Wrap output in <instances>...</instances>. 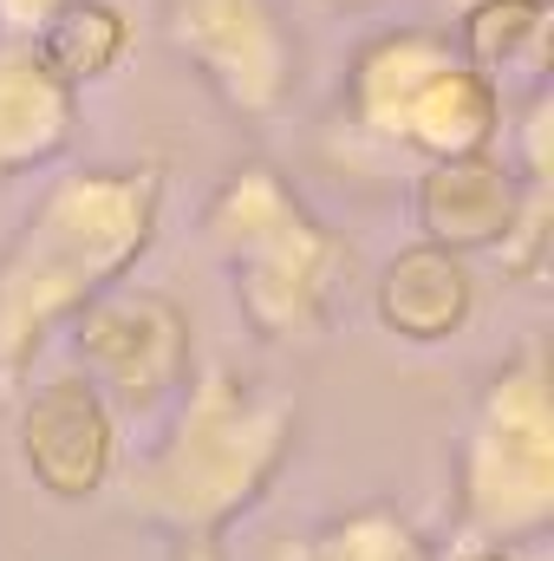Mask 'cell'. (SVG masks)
<instances>
[{
  "label": "cell",
  "instance_id": "3",
  "mask_svg": "<svg viewBox=\"0 0 554 561\" xmlns=\"http://www.w3.org/2000/svg\"><path fill=\"white\" fill-rule=\"evenodd\" d=\"M424 229L450 249H470V242H496L509 236V216H516V190H509V170H496L489 157H443L430 176H424Z\"/></svg>",
  "mask_w": 554,
  "mask_h": 561
},
{
  "label": "cell",
  "instance_id": "7",
  "mask_svg": "<svg viewBox=\"0 0 554 561\" xmlns=\"http://www.w3.org/2000/svg\"><path fill=\"white\" fill-rule=\"evenodd\" d=\"M476 561H509V556H476Z\"/></svg>",
  "mask_w": 554,
  "mask_h": 561
},
{
  "label": "cell",
  "instance_id": "6",
  "mask_svg": "<svg viewBox=\"0 0 554 561\" xmlns=\"http://www.w3.org/2000/svg\"><path fill=\"white\" fill-rule=\"evenodd\" d=\"M535 33H542V0H483L470 13V53L476 59H509Z\"/></svg>",
  "mask_w": 554,
  "mask_h": 561
},
{
  "label": "cell",
  "instance_id": "1",
  "mask_svg": "<svg viewBox=\"0 0 554 561\" xmlns=\"http://www.w3.org/2000/svg\"><path fill=\"white\" fill-rule=\"evenodd\" d=\"M366 85H399V99L379 105V118H399L417 144L443 157H476V144L489 138V85L470 66L430 59L424 39L385 46L379 59H366Z\"/></svg>",
  "mask_w": 554,
  "mask_h": 561
},
{
  "label": "cell",
  "instance_id": "4",
  "mask_svg": "<svg viewBox=\"0 0 554 561\" xmlns=\"http://www.w3.org/2000/svg\"><path fill=\"white\" fill-rule=\"evenodd\" d=\"M379 313L405 333V340H443L463 313H470V275L457 268V255L443 249H412L385 268L379 287Z\"/></svg>",
  "mask_w": 554,
  "mask_h": 561
},
{
  "label": "cell",
  "instance_id": "5",
  "mask_svg": "<svg viewBox=\"0 0 554 561\" xmlns=\"http://www.w3.org/2000/svg\"><path fill=\"white\" fill-rule=\"evenodd\" d=\"M118 53H125V20H118L112 7H99V0H79V7H66V13L46 26V39H39V72H46L53 85H66V79H99Z\"/></svg>",
  "mask_w": 554,
  "mask_h": 561
},
{
  "label": "cell",
  "instance_id": "2",
  "mask_svg": "<svg viewBox=\"0 0 554 561\" xmlns=\"http://www.w3.org/2000/svg\"><path fill=\"white\" fill-rule=\"evenodd\" d=\"M26 463H33V477H39L53 496H85V490L105 477V463H112V431H105L99 399H92L79 379L53 386V392L26 412Z\"/></svg>",
  "mask_w": 554,
  "mask_h": 561
}]
</instances>
